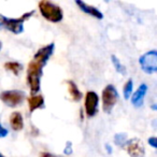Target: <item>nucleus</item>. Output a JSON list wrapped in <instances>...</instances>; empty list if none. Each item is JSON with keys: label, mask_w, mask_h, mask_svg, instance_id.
<instances>
[{"label": "nucleus", "mask_w": 157, "mask_h": 157, "mask_svg": "<svg viewBox=\"0 0 157 157\" xmlns=\"http://www.w3.org/2000/svg\"><path fill=\"white\" fill-rule=\"evenodd\" d=\"M39 10L41 12L42 16L45 20L50 21L52 23H58L63 20V13L61 11L60 7H58L55 3L48 1V0H42L39 2Z\"/></svg>", "instance_id": "f257e3e1"}, {"label": "nucleus", "mask_w": 157, "mask_h": 157, "mask_svg": "<svg viewBox=\"0 0 157 157\" xmlns=\"http://www.w3.org/2000/svg\"><path fill=\"white\" fill-rule=\"evenodd\" d=\"M35 13V11H30L28 13H25L23 16L18 18H7L6 16L0 14V29H8L11 33H15V35H20L21 33H23L24 28H23V23L30 17L33 14Z\"/></svg>", "instance_id": "f03ea898"}, {"label": "nucleus", "mask_w": 157, "mask_h": 157, "mask_svg": "<svg viewBox=\"0 0 157 157\" xmlns=\"http://www.w3.org/2000/svg\"><path fill=\"white\" fill-rule=\"evenodd\" d=\"M42 66L35 61H30L27 71V82L30 86L31 94H37L40 90V80L42 76Z\"/></svg>", "instance_id": "7ed1b4c3"}, {"label": "nucleus", "mask_w": 157, "mask_h": 157, "mask_svg": "<svg viewBox=\"0 0 157 157\" xmlns=\"http://www.w3.org/2000/svg\"><path fill=\"white\" fill-rule=\"evenodd\" d=\"M118 93L113 85H108L102 90V109L105 113H110L117 102Z\"/></svg>", "instance_id": "20e7f679"}, {"label": "nucleus", "mask_w": 157, "mask_h": 157, "mask_svg": "<svg viewBox=\"0 0 157 157\" xmlns=\"http://www.w3.org/2000/svg\"><path fill=\"white\" fill-rule=\"evenodd\" d=\"M139 63L145 73L152 74L157 71V52L150 51L139 58Z\"/></svg>", "instance_id": "39448f33"}, {"label": "nucleus", "mask_w": 157, "mask_h": 157, "mask_svg": "<svg viewBox=\"0 0 157 157\" xmlns=\"http://www.w3.org/2000/svg\"><path fill=\"white\" fill-rule=\"evenodd\" d=\"M0 99L8 107H17L24 101L25 93L22 90H6L0 94Z\"/></svg>", "instance_id": "423d86ee"}, {"label": "nucleus", "mask_w": 157, "mask_h": 157, "mask_svg": "<svg viewBox=\"0 0 157 157\" xmlns=\"http://www.w3.org/2000/svg\"><path fill=\"white\" fill-rule=\"evenodd\" d=\"M125 148L130 157H144L145 147L143 142L138 138H132L125 143Z\"/></svg>", "instance_id": "0eeeda50"}, {"label": "nucleus", "mask_w": 157, "mask_h": 157, "mask_svg": "<svg viewBox=\"0 0 157 157\" xmlns=\"http://www.w3.org/2000/svg\"><path fill=\"white\" fill-rule=\"evenodd\" d=\"M98 101L99 97L95 92H87L85 95V112L88 117H93L97 113L98 110Z\"/></svg>", "instance_id": "6e6552de"}, {"label": "nucleus", "mask_w": 157, "mask_h": 157, "mask_svg": "<svg viewBox=\"0 0 157 157\" xmlns=\"http://www.w3.org/2000/svg\"><path fill=\"white\" fill-rule=\"evenodd\" d=\"M54 48H55V44L54 43H50L48 45L41 48L35 54L33 61L39 63L40 66H42V67H43L44 65H46V63H48V60L50 59V57L52 56V54L54 53Z\"/></svg>", "instance_id": "1a4fd4ad"}, {"label": "nucleus", "mask_w": 157, "mask_h": 157, "mask_svg": "<svg viewBox=\"0 0 157 157\" xmlns=\"http://www.w3.org/2000/svg\"><path fill=\"white\" fill-rule=\"evenodd\" d=\"M75 3H76V6H78V7L80 8L83 12H85V13L90 14V15L94 16V17L98 18V20H102L103 18V14L101 13L97 8L87 5V3L83 2V1H81V0H76Z\"/></svg>", "instance_id": "9d476101"}, {"label": "nucleus", "mask_w": 157, "mask_h": 157, "mask_svg": "<svg viewBox=\"0 0 157 157\" xmlns=\"http://www.w3.org/2000/svg\"><path fill=\"white\" fill-rule=\"evenodd\" d=\"M146 92H147L146 84H141L139 86V88L135 92V94L132 95V97H131V103L135 107H141L143 105V100H144V97H145Z\"/></svg>", "instance_id": "9b49d317"}, {"label": "nucleus", "mask_w": 157, "mask_h": 157, "mask_svg": "<svg viewBox=\"0 0 157 157\" xmlns=\"http://www.w3.org/2000/svg\"><path fill=\"white\" fill-rule=\"evenodd\" d=\"M10 124L13 130L18 131L22 130L24 127V120H23V115L20 112H13L10 116Z\"/></svg>", "instance_id": "f8f14e48"}, {"label": "nucleus", "mask_w": 157, "mask_h": 157, "mask_svg": "<svg viewBox=\"0 0 157 157\" xmlns=\"http://www.w3.org/2000/svg\"><path fill=\"white\" fill-rule=\"evenodd\" d=\"M28 105H29V111L33 112L35 110L43 108L44 105V99L43 96L41 95H33L28 98Z\"/></svg>", "instance_id": "ddd939ff"}, {"label": "nucleus", "mask_w": 157, "mask_h": 157, "mask_svg": "<svg viewBox=\"0 0 157 157\" xmlns=\"http://www.w3.org/2000/svg\"><path fill=\"white\" fill-rule=\"evenodd\" d=\"M68 85V90H69V94L70 96H71V99L73 101H80L82 98V94L81 92L78 90V86H76V84L74 83L73 81H67L66 82Z\"/></svg>", "instance_id": "4468645a"}, {"label": "nucleus", "mask_w": 157, "mask_h": 157, "mask_svg": "<svg viewBox=\"0 0 157 157\" xmlns=\"http://www.w3.org/2000/svg\"><path fill=\"white\" fill-rule=\"evenodd\" d=\"M5 68L8 70V71H11L13 72L15 75H17L20 73V71L22 70V65L16 61H9V63H5Z\"/></svg>", "instance_id": "2eb2a0df"}, {"label": "nucleus", "mask_w": 157, "mask_h": 157, "mask_svg": "<svg viewBox=\"0 0 157 157\" xmlns=\"http://www.w3.org/2000/svg\"><path fill=\"white\" fill-rule=\"evenodd\" d=\"M111 60H112V63H113V66H114V69H115L116 71L118 72V73L126 74V69H125L124 66L121 63V61L118 60L117 57L114 56V55H112V56H111Z\"/></svg>", "instance_id": "dca6fc26"}, {"label": "nucleus", "mask_w": 157, "mask_h": 157, "mask_svg": "<svg viewBox=\"0 0 157 157\" xmlns=\"http://www.w3.org/2000/svg\"><path fill=\"white\" fill-rule=\"evenodd\" d=\"M126 141H127V135L126 133L120 132V133H116V135L114 136V142H115L116 145H118V146L125 145Z\"/></svg>", "instance_id": "f3484780"}, {"label": "nucleus", "mask_w": 157, "mask_h": 157, "mask_svg": "<svg viewBox=\"0 0 157 157\" xmlns=\"http://www.w3.org/2000/svg\"><path fill=\"white\" fill-rule=\"evenodd\" d=\"M132 80H128L124 86V97L125 99L130 98L131 92H132Z\"/></svg>", "instance_id": "a211bd4d"}, {"label": "nucleus", "mask_w": 157, "mask_h": 157, "mask_svg": "<svg viewBox=\"0 0 157 157\" xmlns=\"http://www.w3.org/2000/svg\"><path fill=\"white\" fill-rule=\"evenodd\" d=\"M63 153H65L66 155H70L72 153V143L70 141H68L67 144H66V147H65Z\"/></svg>", "instance_id": "6ab92c4d"}, {"label": "nucleus", "mask_w": 157, "mask_h": 157, "mask_svg": "<svg viewBox=\"0 0 157 157\" xmlns=\"http://www.w3.org/2000/svg\"><path fill=\"white\" fill-rule=\"evenodd\" d=\"M148 144H150L152 147L156 148L157 147V141H156V138L155 137H151L148 138Z\"/></svg>", "instance_id": "aec40b11"}, {"label": "nucleus", "mask_w": 157, "mask_h": 157, "mask_svg": "<svg viewBox=\"0 0 157 157\" xmlns=\"http://www.w3.org/2000/svg\"><path fill=\"white\" fill-rule=\"evenodd\" d=\"M8 136V130L5 128V127H2V125L0 124V138H5Z\"/></svg>", "instance_id": "412c9836"}, {"label": "nucleus", "mask_w": 157, "mask_h": 157, "mask_svg": "<svg viewBox=\"0 0 157 157\" xmlns=\"http://www.w3.org/2000/svg\"><path fill=\"white\" fill-rule=\"evenodd\" d=\"M40 157H58V156H56L54 154H51V153H41Z\"/></svg>", "instance_id": "4be33fe9"}, {"label": "nucleus", "mask_w": 157, "mask_h": 157, "mask_svg": "<svg viewBox=\"0 0 157 157\" xmlns=\"http://www.w3.org/2000/svg\"><path fill=\"white\" fill-rule=\"evenodd\" d=\"M1 48H2V43H1V41H0V51H1Z\"/></svg>", "instance_id": "5701e85b"}, {"label": "nucleus", "mask_w": 157, "mask_h": 157, "mask_svg": "<svg viewBox=\"0 0 157 157\" xmlns=\"http://www.w3.org/2000/svg\"><path fill=\"white\" fill-rule=\"evenodd\" d=\"M0 157H5V156H2V155H1V154H0Z\"/></svg>", "instance_id": "b1692460"}]
</instances>
